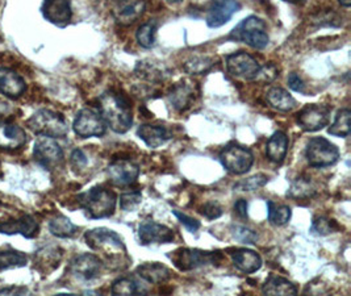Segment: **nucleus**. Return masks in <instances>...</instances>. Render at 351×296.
<instances>
[{
	"label": "nucleus",
	"instance_id": "10",
	"mask_svg": "<svg viewBox=\"0 0 351 296\" xmlns=\"http://www.w3.org/2000/svg\"><path fill=\"white\" fill-rule=\"evenodd\" d=\"M33 158L40 166L53 170L62 163L64 150L54 139L40 136L33 146Z\"/></svg>",
	"mask_w": 351,
	"mask_h": 296
},
{
	"label": "nucleus",
	"instance_id": "3",
	"mask_svg": "<svg viewBox=\"0 0 351 296\" xmlns=\"http://www.w3.org/2000/svg\"><path fill=\"white\" fill-rule=\"evenodd\" d=\"M77 202L87 218H106L114 214L117 196L112 190L96 186L78 195Z\"/></svg>",
	"mask_w": 351,
	"mask_h": 296
},
{
	"label": "nucleus",
	"instance_id": "9",
	"mask_svg": "<svg viewBox=\"0 0 351 296\" xmlns=\"http://www.w3.org/2000/svg\"><path fill=\"white\" fill-rule=\"evenodd\" d=\"M73 129L80 139L101 137L107 132V124L95 109H83L77 113L73 123Z\"/></svg>",
	"mask_w": 351,
	"mask_h": 296
},
{
	"label": "nucleus",
	"instance_id": "31",
	"mask_svg": "<svg viewBox=\"0 0 351 296\" xmlns=\"http://www.w3.org/2000/svg\"><path fill=\"white\" fill-rule=\"evenodd\" d=\"M146 293H147V290L141 288L138 282L134 281L133 278H128V277L119 278L112 283V295H138V294H146Z\"/></svg>",
	"mask_w": 351,
	"mask_h": 296
},
{
	"label": "nucleus",
	"instance_id": "1",
	"mask_svg": "<svg viewBox=\"0 0 351 296\" xmlns=\"http://www.w3.org/2000/svg\"><path fill=\"white\" fill-rule=\"evenodd\" d=\"M99 113L113 132L124 135L133 124L132 106L127 95L110 90L99 98Z\"/></svg>",
	"mask_w": 351,
	"mask_h": 296
},
{
	"label": "nucleus",
	"instance_id": "41",
	"mask_svg": "<svg viewBox=\"0 0 351 296\" xmlns=\"http://www.w3.org/2000/svg\"><path fill=\"white\" fill-rule=\"evenodd\" d=\"M141 192L138 191H129L124 192L120 196V207L123 211H133L141 203Z\"/></svg>",
	"mask_w": 351,
	"mask_h": 296
},
{
	"label": "nucleus",
	"instance_id": "48",
	"mask_svg": "<svg viewBox=\"0 0 351 296\" xmlns=\"http://www.w3.org/2000/svg\"><path fill=\"white\" fill-rule=\"evenodd\" d=\"M234 211L241 218H247V202L245 199H240L234 203Z\"/></svg>",
	"mask_w": 351,
	"mask_h": 296
},
{
	"label": "nucleus",
	"instance_id": "13",
	"mask_svg": "<svg viewBox=\"0 0 351 296\" xmlns=\"http://www.w3.org/2000/svg\"><path fill=\"white\" fill-rule=\"evenodd\" d=\"M138 237L141 245L170 244L174 241V232L171 228L154 220H145L138 227Z\"/></svg>",
	"mask_w": 351,
	"mask_h": 296
},
{
	"label": "nucleus",
	"instance_id": "28",
	"mask_svg": "<svg viewBox=\"0 0 351 296\" xmlns=\"http://www.w3.org/2000/svg\"><path fill=\"white\" fill-rule=\"evenodd\" d=\"M267 103L272 109H278L280 112H291L296 107V100L293 96L282 87H272L266 95Z\"/></svg>",
	"mask_w": 351,
	"mask_h": 296
},
{
	"label": "nucleus",
	"instance_id": "7",
	"mask_svg": "<svg viewBox=\"0 0 351 296\" xmlns=\"http://www.w3.org/2000/svg\"><path fill=\"white\" fill-rule=\"evenodd\" d=\"M339 149L325 137H313L308 141L305 148V158L311 168H329L339 159Z\"/></svg>",
	"mask_w": 351,
	"mask_h": 296
},
{
	"label": "nucleus",
	"instance_id": "23",
	"mask_svg": "<svg viewBox=\"0 0 351 296\" xmlns=\"http://www.w3.org/2000/svg\"><path fill=\"white\" fill-rule=\"evenodd\" d=\"M137 136L152 149L160 148L173 137L171 132L166 126L152 124L140 125L137 129Z\"/></svg>",
	"mask_w": 351,
	"mask_h": 296
},
{
	"label": "nucleus",
	"instance_id": "38",
	"mask_svg": "<svg viewBox=\"0 0 351 296\" xmlns=\"http://www.w3.org/2000/svg\"><path fill=\"white\" fill-rule=\"evenodd\" d=\"M269 182V177L265 174H256L247 179H242L239 183L234 185L236 191L249 192V191H256L259 188L265 187Z\"/></svg>",
	"mask_w": 351,
	"mask_h": 296
},
{
	"label": "nucleus",
	"instance_id": "40",
	"mask_svg": "<svg viewBox=\"0 0 351 296\" xmlns=\"http://www.w3.org/2000/svg\"><path fill=\"white\" fill-rule=\"evenodd\" d=\"M232 234L237 241H240L242 244L252 245V244H256V240H258V234L254 231H252L246 227H241V225H233Z\"/></svg>",
	"mask_w": 351,
	"mask_h": 296
},
{
	"label": "nucleus",
	"instance_id": "34",
	"mask_svg": "<svg viewBox=\"0 0 351 296\" xmlns=\"http://www.w3.org/2000/svg\"><path fill=\"white\" fill-rule=\"evenodd\" d=\"M292 218V211L288 205L276 204V203L267 201V218L272 225L282 227L286 225Z\"/></svg>",
	"mask_w": 351,
	"mask_h": 296
},
{
	"label": "nucleus",
	"instance_id": "19",
	"mask_svg": "<svg viewBox=\"0 0 351 296\" xmlns=\"http://www.w3.org/2000/svg\"><path fill=\"white\" fill-rule=\"evenodd\" d=\"M146 10V0H117L113 8V17L121 25L136 23Z\"/></svg>",
	"mask_w": 351,
	"mask_h": 296
},
{
	"label": "nucleus",
	"instance_id": "17",
	"mask_svg": "<svg viewBox=\"0 0 351 296\" xmlns=\"http://www.w3.org/2000/svg\"><path fill=\"white\" fill-rule=\"evenodd\" d=\"M41 12L49 23L57 27H66L71 17V0H44Z\"/></svg>",
	"mask_w": 351,
	"mask_h": 296
},
{
	"label": "nucleus",
	"instance_id": "47",
	"mask_svg": "<svg viewBox=\"0 0 351 296\" xmlns=\"http://www.w3.org/2000/svg\"><path fill=\"white\" fill-rule=\"evenodd\" d=\"M25 293H28V288L19 287V286L0 288V295H21V294H25Z\"/></svg>",
	"mask_w": 351,
	"mask_h": 296
},
{
	"label": "nucleus",
	"instance_id": "33",
	"mask_svg": "<svg viewBox=\"0 0 351 296\" xmlns=\"http://www.w3.org/2000/svg\"><path fill=\"white\" fill-rule=\"evenodd\" d=\"M351 112L349 109H342L337 112L335 123L328 129L330 136L348 137L350 135Z\"/></svg>",
	"mask_w": 351,
	"mask_h": 296
},
{
	"label": "nucleus",
	"instance_id": "5",
	"mask_svg": "<svg viewBox=\"0 0 351 296\" xmlns=\"http://www.w3.org/2000/svg\"><path fill=\"white\" fill-rule=\"evenodd\" d=\"M27 125L37 136L64 139L69 133V126L64 116L50 109H40L33 113Z\"/></svg>",
	"mask_w": 351,
	"mask_h": 296
},
{
	"label": "nucleus",
	"instance_id": "36",
	"mask_svg": "<svg viewBox=\"0 0 351 296\" xmlns=\"http://www.w3.org/2000/svg\"><path fill=\"white\" fill-rule=\"evenodd\" d=\"M213 66H215L213 58L207 56H196L187 60L183 65V69L190 76H200V74L208 73Z\"/></svg>",
	"mask_w": 351,
	"mask_h": 296
},
{
	"label": "nucleus",
	"instance_id": "29",
	"mask_svg": "<svg viewBox=\"0 0 351 296\" xmlns=\"http://www.w3.org/2000/svg\"><path fill=\"white\" fill-rule=\"evenodd\" d=\"M78 227L64 215H58L50 220L49 232L58 238H70L74 237L78 232Z\"/></svg>",
	"mask_w": 351,
	"mask_h": 296
},
{
	"label": "nucleus",
	"instance_id": "37",
	"mask_svg": "<svg viewBox=\"0 0 351 296\" xmlns=\"http://www.w3.org/2000/svg\"><path fill=\"white\" fill-rule=\"evenodd\" d=\"M156 32H157V23L156 21H147L143 24L137 32H136V38L140 47L145 49H152L156 45Z\"/></svg>",
	"mask_w": 351,
	"mask_h": 296
},
{
	"label": "nucleus",
	"instance_id": "42",
	"mask_svg": "<svg viewBox=\"0 0 351 296\" xmlns=\"http://www.w3.org/2000/svg\"><path fill=\"white\" fill-rule=\"evenodd\" d=\"M173 215L180 221V224L184 225V228H186L189 232L193 234V232L199 231V228L202 227V224H200L199 220L191 218V216H189V215H186V214H183V212H180V211H178V209H173Z\"/></svg>",
	"mask_w": 351,
	"mask_h": 296
},
{
	"label": "nucleus",
	"instance_id": "18",
	"mask_svg": "<svg viewBox=\"0 0 351 296\" xmlns=\"http://www.w3.org/2000/svg\"><path fill=\"white\" fill-rule=\"evenodd\" d=\"M40 231V224L32 215H23L21 218L0 221V234L12 236L21 234L25 238H34Z\"/></svg>",
	"mask_w": 351,
	"mask_h": 296
},
{
	"label": "nucleus",
	"instance_id": "16",
	"mask_svg": "<svg viewBox=\"0 0 351 296\" xmlns=\"http://www.w3.org/2000/svg\"><path fill=\"white\" fill-rule=\"evenodd\" d=\"M240 10L241 3L239 0H215L208 10V27L209 28L223 27Z\"/></svg>",
	"mask_w": 351,
	"mask_h": 296
},
{
	"label": "nucleus",
	"instance_id": "46",
	"mask_svg": "<svg viewBox=\"0 0 351 296\" xmlns=\"http://www.w3.org/2000/svg\"><path fill=\"white\" fill-rule=\"evenodd\" d=\"M87 162H88V161H87V157L83 153L82 149L73 150V153H71V163H73L74 168L83 169V168L87 165Z\"/></svg>",
	"mask_w": 351,
	"mask_h": 296
},
{
	"label": "nucleus",
	"instance_id": "43",
	"mask_svg": "<svg viewBox=\"0 0 351 296\" xmlns=\"http://www.w3.org/2000/svg\"><path fill=\"white\" fill-rule=\"evenodd\" d=\"M202 215L208 220H216L223 216V207L216 202H208L202 207Z\"/></svg>",
	"mask_w": 351,
	"mask_h": 296
},
{
	"label": "nucleus",
	"instance_id": "2",
	"mask_svg": "<svg viewBox=\"0 0 351 296\" xmlns=\"http://www.w3.org/2000/svg\"><path fill=\"white\" fill-rule=\"evenodd\" d=\"M84 240L91 249L103 251L108 257V262L116 265L117 270H123L130 264L124 240L114 231L95 228L84 234Z\"/></svg>",
	"mask_w": 351,
	"mask_h": 296
},
{
	"label": "nucleus",
	"instance_id": "39",
	"mask_svg": "<svg viewBox=\"0 0 351 296\" xmlns=\"http://www.w3.org/2000/svg\"><path fill=\"white\" fill-rule=\"evenodd\" d=\"M337 229H338V225L335 220L325 218V216H317L313 218L311 231L319 236H326V234H335Z\"/></svg>",
	"mask_w": 351,
	"mask_h": 296
},
{
	"label": "nucleus",
	"instance_id": "45",
	"mask_svg": "<svg viewBox=\"0 0 351 296\" xmlns=\"http://www.w3.org/2000/svg\"><path fill=\"white\" fill-rule=\"evenodd\" d=\"M288 86L291 90L304 94L305 93V84H304L303 79L299 77L298 73H291L288 77Z\"/></svg>",
	"mask_w": 351,
	"mask_h": 296
},
{
	"label": "nucleus",
	"instance_id": "14",
	"mask_svg": "<svg viewBox=\"0 0 351 296\" xmlns=\"http://www.w3.org/2000/svg\"><path fill=\"white\" fill-rule=\"evenodd\" d=\"M107 175L116 186H130L137 181L140 175V168L134 162L123 158L112 162L107 169Z\"/></svg>",
	"mask_w": 351,
	"mask_h": 296
},
{
	"label": "nucleus",
	"instance_id": "22",
	"mask_svg": "<svg viewBox=\"0 0 351 296\" xmlns=\"http://www.w3.org/2000/svg\"><path fill=\"white\" fill-rule=\"evenodd\" d=\"M167 100L178 112H183L191 107L195 100V86L191 82L182 80L174 84L167 94Z\"/></svg>",
	"mask_w": 351,
	"mask_h": 296
},
{
	"label": "nucleus",
	"instance_id": "6",
	"mask_svg": "<svg viewBox=\"0 0 351 296\" xmlns=\"http://www.w3.org/2000/svg\"><path fill=\"white\" fill-rule=\"evenodd\" d=\"M167 257L182 271H191L202 266L215 265L223 260V254L220 251H204L189 248L171 251V254Z\"/></svg>",
	"mask_w": 351,
	"mask_h": 296
},
{
	"label": "nucleus",
	"instance_id": "24",
	"mask_svg": "<svg viewBox=\"0 0 351 296\" xmlns=\"http://www.w3.org/2000/svg\"><path fill=\"white\" fill-rule=\"evenodd\" d=\"M230 257L234 267L245 274H253L262 267V258L254 250L234 249Z\"/></svg>",
	"mask_w": 351,
	"mask_h": 296
},
{
	"label": "nucleus",
	"instance_id": "50",
	"mask_svg": "<svg viewBox=\"0 0 351 296\" xmlns=\"http://www.w3.org/2000/svg\"><path fill=\"white\" fill-rule=\"evenodd\" d=\"M165 1H167V3H170V4H179L182 0H165Z\"/></svg>",
	"mask_w": 351,
	"mask_h": 296
},
{
	"label": "nucleus",
	"instance_id": "49",
	"mask_svg": "<svg viewBox=\"0 0 351 296\" xmlns=\"http://www.w3.org/2000/svg\"><path fill=\"white\" fill-rule=\"evenodd\" d=\"M339 1V4L342 5V7H345V8H349L351 5V0H338Z\"/></svg>",
	"mask_w": 351,
	"mask_h": 296
},
{
	"label": "nucleus",
	"instance_id": "25",
	"mask_svg": "<svg viewBox=\"0 0 351 296\" xmlns=\"http://www.w3.org/2000/svg\"><path fill=\"white\" fill-rule=\"evenodd\" d=\"M136 274L147 283L158 284L169 281L171 278V271L167 266L162 265L160 262H145L138 266Z\"/></svg>",
	"mask_w": 351,
	"mask_h": 296
},
{
	"label": "nucleus",
	"instance_id": "12",
	"mask_svg": "<svg viewBox=\"0 0 351 296\" xmlns=\"http://www.w3.org/2000/svg\"><path fill=\"white\" fill-rule=\"evenodd\" d=\"M330 112L328 106L306 104L296 113V122L305 132H317L329 125Z\"/></svg>",
	"mask_w": 351,
	"mask_h": 296
},
{
	"label": "nucleus",
	"instance_id": "4",
	"mask_svg": "<svg viewBox=\"0 0 351 296\" xmlns=\"http://www.w3.org/2000/svg\"><path fill=\"white\" fill-rule=\"evenodd\" d=\"M228 40L245 43L246 45L256 50H262L267 47L270 43V37L266 31V23L256 16H249L243 19L240 24L230 32Z\"/></svg>",
	"mask_w": 351,
	"mask_h": 296
},
{
	"label": "nucleus",
	"instance_id": "26",
	"mask_svg": "<svg viewBox=\"0 0 351 296\" xmlns=\"http://www.w3.org/2000/svg\"><path fill=\"white\" fill-rule=\"evenodd\" d=\"M288 145H289V140L287 135L282 130H278L272 135L270 140L267 141L266 156L274 163L280 165L287 156Z\"/></svg>",
	"mask_w": 351,
	"mask_h": 296
},
{
	"label": "nucleus",
	"instance_id": "35",
	"mask_svg": "<svg viewBox=\"0 0 351 296\" xmlns=\"http://www.w3.org/2000/svg\"><path fill=\"white\" fill-rule=\"evenodd\" d=\"M316 194V190L313 187L312 182L308 178H298L291 183V187L288 188L287 196L291 199H309Z\"/></svg>",
	"mask_w": 351,
	"mask_h": 296
},
{
	"label": "nucleus",
	"instance_id": "15",
	"mask_svg": "<svg viewBox=\"0 0 351 296\" xmlns=\"http://www.w3.org/2000/svg\"><path fill=\"white\" fill-rule=\"evenodd\" d=\"M103 264L95 254L84 253L77 255L69 266L70 273L82 281H93L99 277Z\"/></svg>",
	"mask_w": 351,
	"mask_h": 296
},
{
	"label": "nucleus",
	"instance_id": "21",
	"mask_svg": "<svg viewBox=\"0 0 351 296\" xmlns=\"http://www.w3.org/2000/svg\"><path fill=\"white\" fill-rule=\"evenodd\" d=\"M27 144V135L19 125L0 122V149L14 152Z\"/></svg>",
	"mask_w": 351,
	"mask_h": 296
},
{
	"label": "nucleus",
	"instance_id": "44",
	"mask_svg": "<svg viewBox=\"0 0 351 296\" xmlns=\"http://www.w3.org/2000/svg\"><path fill=\"white\" fill-rule=\"evenodd\" d=\"M278 77V69H276V66H274V65H266V66H262L261 67V71H259V74H258V77H256V80L258 82H272L274 79Z\"/></svg>",
	"mask_w": 351,
	"mask_h": 296
},
{
	"label": "nucleus",
	"instance_id": "11",
	"mask_svg": "<svg viewBox=\"0 0 351 296\" xmlns=\"http://www.w3.org/2000/svg\"><path fill=\"white\" fill-rule=\"evenodd\" d=\"M225 63L228 73L242 80H256L262 67L256 58L246 52H237L226 56Z\"/></svg>",
	"mask_w": 351,
	"mask_h": 296
},
{
	"label": "nucleus",
	"instance_id": "20",
	"mask_svg": "<svg viewBox=\"0 0 351 296\" xmlns=\"http://www.w3.org/2000/svg\"><path fill=\"white\" fill-rule=\"evenodd\" d=\"M27 91L25 80L15 70L0 67V94L8 99L16 100Z\"/></svg>",
	"mask_w": 351,
	"mask_h": 296
},
{
	"label": "nucleus",
	"instance_id": "51",
	"mask_svg": "<svg viewBox=\"0 0 351 296\" xmlns=\"http://www.w3.org/2000/svg\"><path fill=\"white\" fill-rule=\"evenodd\" d=\"M283 1H288V3H299V1H304V0H283Z\"/></svg>",
	"mask_w": 351,
	"mask_h": 296
},
{
	"label": "nucleus",
	"instance_id": "27",
	"mask_svg": "<svg viewBox=\"0 0 351 296\" xmlns=\"http://www.w3.org/2000/svg\"><path fill=\"white\" fill-rule=\"evenodd\" d=\"M262 293L265 295H296L298 287L286 278L271 274L262 286Z\"/></svg>",
	"mask_w": 351,
	"mask_h": 296
},
{
	"label": "nucleus",
	"instance_id": "32",
	"mask_svg": "<svg viewBox=\"0 0 351 296\" xmlns=\"http://www.w3.org/2000/svg\"><path fill=\"white\" fill-rule=\"evenodd\" d=\"M136 73L140 78L145 79L147 82H153V83L162 82L167 77V73L165 71V69L162 66H157L156 63L150 62V61L138 62L136 67Z\"/></svg>",
	"mask_w": 351,
	"mask_h": 296
},
{
	"label": "nucleus",
	"instance_id": "8",
	"mask_svg": "<svg viewBox=\"0 0 351 296\" xmlns=\"http://www.w3.org/2000/svg\"><path fill=\"white\" fill-rule=\"evenodd\" d=\"M219 158L223 168L236 175L246 174L254 165L253 152L249 148L236 142L226 145L220 152Z\"/></svg>",
	"mask_w": 351,
	"mask_h": 296
},
{
	"label": "nucleus",
	"instance_id": "30",
	"mask_svg": "<svg viewBox=\"0 0 351 296\" xmlns=\"http://www.w3.org/2000/svg\"><path fill=\"white\" fill-rule=\"evenodd\" d=\"M27 264H28V257L25 253L11 249V248L0 250V271L24 267Z\"/></svg>",
	"mask_w": 351,
	"mask_h": 296
}]
</instances>
